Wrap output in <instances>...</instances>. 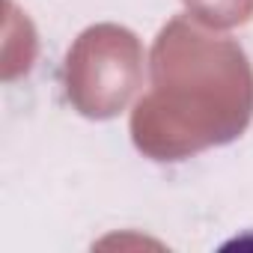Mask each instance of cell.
I'll list each match as a JSON object with an SVG mask.
<instances>
[{
    "instance_id": "cell-1",
    "label": "cell",
    "mask_w": 253,
    "mask_h": 253,
    "mask_svg": "<svg viewBox=\"0 0 253 253\" xmlns=\"http://www.w3.org/2000/svg\"><path fill=\"white\" fill-rule=\"evenodd\" d=\"M253 119V69L235 39L188 18L161 27L149 89L131 110V140L152 161H182L226 146Z\"/></svg>"
},
{
    "instance_id": "cell-2",
    "label": "cell",
    "mask_w": 253,
    "mask_h": 253,
    "mask_svg": "<svg viewBox=\"0 0 253 253\" xmlns=\"http://www.w3.org/2000/svg\"><path fill=\"white\" fill-rule=\"evenodd\" d=\"M66 98L86 119H113L143 84V45L119 24L86 27L66 54Z\"/></svg>"
},
{
    "instance_id": "cell-3",
    "label": "cell",
    "mask_w": 253,
    "mask_h": 253,
    "mask_svg": "<svg viewBox=\"0 0 253 253\" xmlns=\"http://www.w3.org/2000/svg\"><path fill=\"white\" fill-rule=\"evenodd\" d=\"M188 15L211 30L241 27L253 18V0H182Z\"/></svg>"
}]
</instances>
